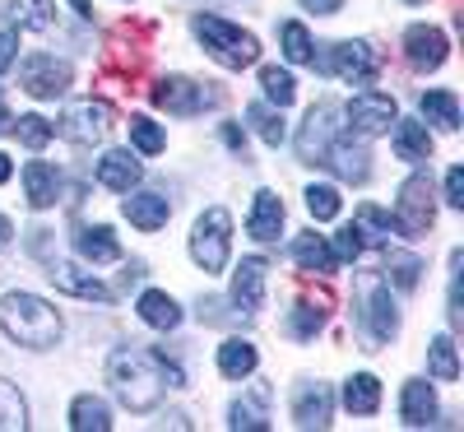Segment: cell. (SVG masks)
Returning <instances> with one entry per match:
<instances>
[{
	"label": "cell",
	"instance_id": "obj_27",
	"mask_svg": "<svg viewBox=\"0 0 464 432\" xmlns=\"http://www.w3.org/2000/svg\"><path fill=\"white\" fill-rule=\"evenodd\" d=\"M293 260H297L302 270H312V274H334V270H339L334 251L325 247V238H316V232H302V238L293 242Z\"/></svg>",
	"mask_w": 464,
	"mask_h": 432
},
{
	"label": "cell",
	"instance_id": "obj_33",
	"mask_svg": "<svg viewBox=\"0 0 464 432\" xmlns=\"http://www.w3.org/2000/svg\"><path fill=\"white\" fill-rule=\"evenodd\" d=\"M70 427L74 432H107L111 427V414H107V405L98 396H80V400L70 405Z\"/></svg>",
	"mask_w": 464,
	"mask_h": 432
},
{
	"label": "cell",
	"instance_id": "obj_25",
	"mask_svg": "<svg viewBox=\"0 0 464 432\" xmlns=\"http://www.w3.org/2000/svg\"><path fill=\"white\" fill-rule=\"evenodd\" d=\"M140 321L153 326V330H177L181 326V307H177V298L149 289V293H140Z\"/></svg>",
	"mask_w": 464,
	"mask_h": 432
},
{
	"label": "cell",
	"instance_id": "obj_29",
	"mask_svg": "<svg viewBox=\"0 0 464 432\" xmlns=\"http://www.w3.org/2000/svg\"><path fill=\"white\" fill-rule=\"evenodd\" d=\"M353 232H358V242L367 247H381V242H391V232H395V214H385L376 205H358V219H353Z\"/></svg>",
	"mask_w": 464,
	"mask_h": 432
},
{
	"label": "cell",
	"instance_id": "obj_40",
	"mask_svg": "<svg viewBox=\"0 0 464 432\" xmlns=\"http://www.w3.org/2000/svg\"><path fill=\"white\" fill-rule=\"evenodd\" d=\"M321 326H325V298H321V302H297V307H293L288 330H293L297 339H312Z\"/></svg>",
	"mask_w": 464,
	"mask_h": 432
},
{
	"label": "cell",
	"instance_id": "obj_24",
	"mask_svg": "<svg viewBox=\"0 0 464 432\" xmlns=\"http://www.w3.org/2000/svg\"><path fill=\"white\" fill-rule=\"evenodd\" d=\"M74 251H80L84 260H93V265H107V260L121 256V242L111 238V228L93 223V228H80V232H74Z\"/></svg>",
	"mask_w": 464,
	"mask_h": 432
},
{
	"label": "cell",
	"instance_id": "obj_1",
	"mask_svg": "<svg viewBox=\"0 0 464 432\" xmlns=\"http://www.w3.org/2000/svg\"><path fill=\"white\" fill-rule=\"evenodd\" d=\"M107 381L116 390V400H121L126 409L144 414V409H159L163 400V390H181L186 377L177 363H168L159 349H121V353H111V363H107Z\"/></svg>",
	"mask_w": 464,
	"mask_h": 432
},
{
	"label": "cell",
	"instance_id": "obj_14",
	"mask_svg": "<svg viewBox=\"0 0 464 432\" xmlns=\"http://www.w3.org/2000/svg\"><path fill=\"white\" fill-rule=\"evenodd\" d=\"M395 98H385V93H358L353 103H348V122H353L358 135H381V131H391L395 126Z\"/></svg>",
	"mask_w": 464,
	"mask_h": 432
},
{
	"label": "cell",
	"instance_id": "obj_45",
	"mask_svg": "<svg viewBox=\"0 0 464 432\" xmlns=\"http://www.w3.org/2000/svg\"><path fill=\"white\" fill-rule=\"evenodd\" d=\"M358 251H362V242H358V232H353V223H348L339 238H334V260L343 265V260H358Z\"/></svg>",
	"mask_w": 464,
	"mask_h": 432
},
{
	"label": "cell",
	"instance_id": "obj_8",
	"mask_svg": "<svg viewBox=\"0 0 464 432\" xmlns=\"http://www.w3.org/2000/svg\"><path fill=\"white\" fill-rule=\"evenodd\" d=\"M321 65L334 74V80H343V84H367L372 74L381 70V52L372 43H334Z\"/></svg>",
	"mask_w": 464,
	"mask_h": 432
},
{
	"label": "cell",
	"instance_id": "obj_7",
	"mask_svg": "<svg viewBox=\"0 0 464 432\" xmlns=\"http://www.w3.org/2000/svg\"><path fill=\"white\" fill-rule=\"evenodd\" d=\"M339 107L334 103H316L312 112H306V122H302V131H297V159L302 163H325V149H330V140L339 135Z\"/></svg>",
	"mask_w": 464,
	"mask_h": 432
},
{
	"label": "cell",
	"instance_id": "obj_51",
	"mask_svg": "<svg viewBox=\"0 0 464 432\" xmlns=\"http://www.w3.org/2000/svg\"><path fill=\"white\" fill-rule=\"evenodd\" d=\"M10 126H14V116H10V112H5V98H0V135H5V131H10Z\"/></svg>",
	"mask_w": 464,
	"mask_h": 432
},
{
	"label": "cell",
	"instance_id": "obj_18",
	"mask_svg": "<svg viewBox=\"0 0 464 432\" xmlns=\"http://www.w3.org/2000/svg\"><path fill=\"white\" fill-rule=\"evenodd\" d=\"M126 219L140 228V232H159L168 219H172V205H168V195H159V191H126Z\"/></svg>",
	"mask_w": 464,
	"mask_h": 432
},
{
	"label": "cell",
	"instance_id": "obj_28",
	"mask_svg": "<svg viewBox=\"0 0 464 432\" xmlns=\"http://www.w3.org/2000/svg\"><path fill=\"white\" fill-rule=\"evenodd\" d=\"M227 427H256V432H265L269 427V386H256L246 400H237L232 405V418H227Z\"/></svg>",
	"mask_w": 464,
	"mask_h": 432
},
{
	"label": "cell",
	"instance_id": "obj_30",
	"mask_svg": "<svg viewBox=\"0 0 464 432\" xmlns=\"http://www.w3.org/2000/svg\"><path fill=\"white\" fill-rule=\"evenodd\" d=\"M343 405H348V414H376V409H381V381H376L372 372L348 377V386H343Z\"/></svg>",
	"mask_w": 464,
	"mask_h": 432
},
{
	"label": "cell",
	"instance_id": "obj_44",
	"mask_svg": "<svg viewBox=\"0 0 464 432\" xmlns=\"http://www.w3.org/2000/svg\"><path fill=\"white\" fill-rule=\"evenodd\" d=\"M446 205L450 210H464V168L459 163L446 168Z\"/></svg>",
	"mask_w": 464,
	"mask_h": 432
},
{
	"label": "cell",
	"instance_id": "obj_53",
	"mask_svg": "<svg viewBox=\"0 0 464 432\" xmlns=\"http://www.w3.org/2000/svg\"><path fill=\"white\" fill-rule=\"evenodd\" d=\"M409 5H418V0H409Z\"/></svg>",
	"mask_w": 464,
	"mask_h": 432
},
{
	"label": "cell",
	"instance_id": "obj_23",
	"mask_svg": "<svg viewBox=\"0 0 464 432\" xmlns=\"http://www.w3.org/2000/svg\"><path fill=\"white\" fill-rule=\"evenodd\" d=\"M395 159H404V163L432 159V131L422 122H400L395 116Z\"/></svg>",
	"mask_w": 464,
	"mask_h": 432
},
{
	"label": "cell",
	"instance_id": "obj_15",
	"mask_svg": "<svg viewBox=\"0 0 464 432\" xmlns=\"http://www.w3.org/2000/svg\"><path fill=\"white\" fill-rule=\"evenodd\" d=\"M330 414H334V390L325 381H302L293 396L297 427H330Z\"/></svg>",
	"mask_w": 464,
	"mask_h": 432
},
{
	"label": "cell",
	"instance_id": "obj_43",
	"mask_svg": "<svg viewBox=\"0 0 464 432\" xmlns=\"http://www.w3.org/2000/svg\"><path fill=\"white\" fill-rule=\"evenodd\" d=\"M306 210H312V219H339V191L334 186H306Z\"/></svg>",
	"mask_w": 464,
	"mask_h": 432
},
{
	"label": "cell",
	"instance_id": "obj_11",
	"mask_svg": "<svg viewBox=\"0 0 464 432\" xmlns=\"http://www.w3.org/2000/svg\"><path fill=\"white\" fill-rule=\"evenodd\" d=\"M19 84H24L33 98H61V93L70 89V65L56 61V56H47V52H37V56L24 61Z\"/></svg>",
	"mask_w": 464,
	"mask_h": 432
},
{
	"label": "cell",
	"instance_id": "obj_10",
	"mask_svg": "<svg viewBox=\"0 0 464 432\" xmlns=\"http://www.w3.org/2000/svg\"><path fill=\"white\" fill-rule=\"evenodd\" d=\"M70 144H102L107 131H111V107L107 103H74L65 116H61V126H56Z\"/></svg>",
	"mask_w": 464,
	"mask_h": 432
},
{
	"label": "cell",
	"instance_id": "obj_50",
	"mask_svg": "<svg viewBox=\"0 0 464 432\" xmlns=\"http://www.w3.org/2000/svg\"><path fill=\"white\" fill-rule=\"evenodd\" d=\"M10 172H14V163H10V153H0V186L10 182Z\"/></svg>",
	"mask_w": 464,
	"mask_h": 432
},
{
	"label": "cell",
	"instance_id": "obj_37",
	"mask_svg": "<svg viewBox=\"0 0 464 432\" xmlns=\"http://www.w3.org/2000/svg\"><path fill=\"white\" fill-rule=\"evenodd\" d=\"M260 84H265V98L275 103V107H288L297 98V80H293L288 70H279V65H265L260 70Z\"/></svg>",
	"mask_w": 464,
	"mask_h": 432
},
{
	"label": "cell",
	"instance_id": "obj_31",
	"mask_svg": "<svg viewBox=\"0 0 464 432\" xmlns=\"http://www.w3.org/2000/svg\"><path fill=\"white\" fill-rule=\"evenodd\" d=\"M422 116H428L432 126H441V131H459V98L450 93V89H432V93H422Z\"/></svg>",
	"mask_w": 464,
	"mask_h": 432
},
{
	"label": "cell",
	"instance_id": "obj_39",
	"mask_svg": "<svg viewBox=\"0 0 464 432\" xmlns=\"http://www.w3.org/2000/svg\"><path fill=\"white\" fill-rule=\"evenodd\" d=\"M279 37H284V56H288L293 65H316L312 37H306V28H302V24H284V28H279Z\"/></svg>",
	"mask_w": 464,
	"mask_h": 432
},
{
	"label": "cell",
	"instance_id": "obj_19",
	"mask_svg": "<svg viewBox=\"0 0 464 432\" xmlns=\"http://www.w3.org/2000/svg\"><path fill=\"white\" fill-rule=\"evenodd\" d=\"M246 232H251L256 242H279V232H284V201H279L275 191H256Z\"/></svg>",
	"mask_w": 464,
	"mask_h": 432
},
{
	"label": "cell",
	"instance_id": "obj_9",
	"mask_svg": "<svg viewBox=\"0 0 464 432\" xmlns=\"http://www.w3.org/2000/svg\"><path fill=\"white\" fill-rule=\"evenodd\" d=\"M153 103H159L163 112H172V116H196V112L214 107L218 93H205V84L186 80V74H168V80L153 84Z\"/></svg>",
	"mask_w": 464,
	"mask_h": 432
},
{
	"label": "cell",
	"instance_id": "obj_52",
	"mask_svg": "<svg viewBox=\"0 0 464 432\" xmlns=\"http://www.w3.org/2000/svg\"><path fill=\"white\" fill-rule=\"evenodd\" d=\"M70 5H74V15H84V19L93 15V5H89V0H70Z\"/></svg>",
	"mask_w": 464,
	"mask_h": 432
},
{
	"label": "cell",
	"instance_id": "obj_35",
	"mask_svg": "<svg viewBox=\"0 0 464 432\" xmlns=\"http://www.w3.org/2000/svg\"><path fill=\"white\" fill-rule=\"evenodd\" d=\"M10 131L19 135V144H24V149H47V140L56 135V126L47 122V116H37V112L14 116V126H10Z\"/></svg>",
	"mask_w": 464,
	"mask_h": 432
},
{
	"label": "cell",
	"instance_id": "obj_2",
	"mask_svg": "<svg viewBox=\"0 0 464 432\" xmlns=\"http://www.w3.org/2000/svg\"><path fill=\"white\" fill-rule=\"evenodd\" d=\"M0 330L24 349H52L61 339V317L37 293H5L0 298Z\"/></svg>",
	"mask_w": 464,
	"mask_h": 432
},
{
	"label": "cell",
	"instance_id": "obj_48",
	"mask_svg": "<svg viewBox=\"0 0 464 432\" xmlns=\"http://www.w3.org/2000/svg\"><path fill=\"white\" fill-rule=\"evenodd\" d=\"M10 238H14V223H10L5 214H0V251H5V247H10Z\"/></svg>",
	"mask_w": 464,
	"mask_h": 432
},
{
	"label": "cell",
	"instance_id": "obj_46",
	"mask_svg": "<svg viewBox=\"0 0 464 432\" xmlns=\"http://www.w3.org/2000/svg\"><path fill=\"white\" fill-rule=\"evenodd\" d=\"M19 56V33L14 28H5V33H0V74H5L10 70V61Z\"/></svg>",
	"mask_w": 464,
	"mask_h": 432
},
{
	"label": "cell",
	"instance_id": "obj_42",
	"mask_svg": "<svg viewBox=\"0 0 464 432\" xmlns=\"http://www.w3.org/2000/svg\"><path fill=\"white\" fill-rule=\"evenodd\" d=\"M24 423H28L24 396H19L10 381H0V427H24Z\"/></svg>",
	"mask_w": 464,
	"mask_h": 432
},
{
	"label": "cell",
	"instance_id": "obj_6",
	"mask_svg": "<svg viewBox=\"0 0 464 432\" xmlns=\"http://www.w3.org/2000/svg\"><path fill=\"white\" fill-rule=\"evenodd\" d=\"M227 251H232V214L227 210H205L196 219V232H190V256L205 274H218L227 265Z\"/></svg>",
	"mask_w": 464,
	"mask_h": 432
},
{
	"label": "cell",
	"instance_id": "obj_47",
	"mask_svg": "<svg viewBox=\"0 0 464 432\" xmlns=\"http://www.w3.org/2000/svg\"><path fill=\"white\" fill-rule=\"evenodd\" d=\"M302 5L312 10V15H339V10H343V0H302Z\"/></svg>",
	"mask_w": 464,
	"mask_h": 432
},
{
	"label": "cell",
	"instance_id": "obj_32",
	"mask_svg": "<svg viewBox=\"0 0 464 432\" xmlns=\"http://www.w3.org/2000/svg\"><path fill=\"white\" fill-rule=\"evenodd\" d=\"M428 377L432 381H459V353H455L450 335L432 339V349H428Z\"/></svg>",
	"mask_w": 464,
	"mask_h": 432
},
{
	"label": "cell",
	"instance_id": "obj_16",
	"mask_svg": "<svg viewBox=\"0 0 464 432\" xmlns=\"http://www.w3.org/2000/svg\"><path fill=\"white\" fill-rule=\"evenodd\" d=\"M325 163H330L343 182H358V186L372 177V153H367V144L348 140V135H334V140H330V149H325Z\"/></svg>",
	"mask_w": 464,
	"mask_h": 432
},
{
	"label": "cell",
	"instance_id": "obj_26",
	"mask_svg": "<svg viewBox=\"0 0 464 432\" xmlns=\"http://www.w3.org/2000/svg\"><path fill=\"white\" fill-rule=\"evenodd\" d=\"M256 344L251 339H227V344H218V372L227 377V381H242V377H251L256 372Z\"/></svg>",
	"mask_w": 464,
	"mask_h": 432
},
{
	"label": "cell",
	"instance_id": "obj_13",
	"mask_svg": "<svg viewBox=\"0 0 464 432\" xmlns=\"http://www.w3.org/2000/svg\"><path fill=\"white\" fill-rule=\"evenodd\" d=\"M265 274H269V260L265 256H246L232 274V307L242 311V317H256L260 302H265Z\"/></svg>",
	"mask_w": 464,
	"mask_h": 432
},
{
	"label": "cell",
	"instance_id": "obj_17",
	"mask_svg": "<svg viewBox=\"0 0 464 432\" xmlns=\"http://www.w3.org/2000/svg\"><path fill=\"white\" fill-rule=\"evenodd\" d=\"M52 284L70 298H84V302H111V289L98 280L93 270H80V265H52Z\"/></svg>",
	"mask_w": 464,
	"mask_h": 432
},
{
	"label": "cell",
	"instance_id": "obj_4",
	"mask_svg": "<svg viewBox=\"0 0 464 432\" xmlns=\"http://www.w3.org/2000/svg\"><path fill=\"white\" fill-rule=\"evenodd\" d=\"M358 321H362L367 349H381L400 335V311L391 302V284L381 274H362L358 280Z\"/></svg>",
	"mask_w": 464,
	"mask_h": 432
},
{
	"label": "cell",
	"instance_id": "obj_20",
	"mask_svg": "<svg viewBox=\"0 0 464 432\" xmlns=\"http://www.w3.org/2000/svg\"><path fill=\"white\" fill-rule=\"evenodd\" d=\"M437 390L428 381H404V396H400V418L409 427H432L437 423Z\"/></svg>",
	"mask_w": 464,
	"mask_h": 432
},
{
	"label": "cell",
	"instance_id": "obj_21",
	"mask_svg": "<svg viewBox=\"0 0 464 432\" xmlns=\"http://www.w3.org/2000/svg\"><path fill=\"white\" fill-rule=\"evenodd\" d=\"M140 177H144V168H140V159H130L126 149H111V153L98 159V182L107 191H130Z\"/></svg>",
	"mask_w": 464,
	"mask_h": 432
},
{
	"label": "cell",
	"instance_id": "obj_41",
	"mask_svg": "<svg viewBox=\"0 0 464 432\" xmlns=\"http://www.w3.org/2000/svg\"><path fill=\"white\" fill-rule=\"evenodd\" d=\"M130 140H135L140 153H163V144H168L163 126L149 122V116H130Z\"/></svg>",
	"mask_w": 464,
	"mask_h": 432
},
{
	"label": "cell",
	"instance_id": "obj_5",
	"mask_svg": "<svg viewBox=\"0 0 464 432\" xmlns=\"http://www.w3.org/2000/svg\"><path fill=\"white\" fill-rule=\"evenodd\" d=\"M432 177L428 172H413L404 186H400V205H395V232L409 242L428 238L432 232V219H437V201H432Z\"/></svg>",
	"mask_w": 464,
	"mask_h": 432
},
{
	"label": "cell",
	"instance_id": "obj_22",
	"mask_svg": "<svg viewBox=\"0 0 464 432\" xmlns=\"http://www.w3.org/2000/svg\"><path fill=\"white\" fill-rule=\"evenodd\" d=\"M24 191H28L33 210H47V205H56V195H61V172L52 163H28L24 168Z\"/></svg>",
	"mask_w": 464,
	"mask_h": 432
},
{
	"label": "cell",
	"instance_id": "obj_38",
	"mask_svg": "<svg viewBox=\"0 0 464 432\" xmlns=\"http://www.w3.org/2000/svg\"><path fill=\"white\" fill-rule=\"evenodd\" d=\"M52 10H56L52 0H14V10H10V15H14V24H19V28L47 33V28H52Z\"/></svg>",
	"mask_w": 464,
	"mask_h": 432
},
{
	"label": "cell",
	"instance_id": "obj_3",
	"mask_svg": "<svg viewBox=\"0 0 464 432\" xmlns=\"http://www.w3.org/2000/svg\"><path fill=\"white\" fill-rule=\"evenodd\" d=\"M190 28H196V37L205 43V52L227 65V70H246L260 61V37L237 28V24H227V19H214V15H196L190 19Z\"/></svg>",
	"mask_w": 464,
	"mask_h": 432
},
{
	"label": "cell",
	"instance_id": "obj_12",
	"mask_svg": "<svg viewBox=\"0 0 464 432\" xmlns=\"http://www.w3.org/2000/svg\"><path fill=\"white\" fill-rule=\"evenodd\" d=\"M404 56H409V65L413 70H441L446 65V56H450V43H446V33L441 28H432V24H413L409 33H404Z\"/></svg>",
	"mask_w": 464,
	"mask_h": 432
},
{
	"label": "cell",
	"instance_id": "obj_34",
	"mask_svg": "<svg viewBox=\"0 0 464 432\" xmlns=\"http://www.w3.org/2000/svg\"><path fill=\"white\" fill-rule=\"evenodd\" d=\"M246 122L256 126V135L265 140V144H284V135H288V126H284V116H279V107H265V103H251L246 107Z\"/></svg>",
	"mask_w": 464,
	"mask_h": 432
},
{
	"label": "cell",
	"instance_id": "obj_49",
	"mask_svg": "<svg viewBox=\"0 0 464 432\" xmlns=\"http://www.w3.org/2000/svg\"><path fill=\"white\" fill-rule=\"evenodd\" d=\"M223 140H227V144H232V149H242V144H246V140H242V131H237V126H223Z\"/></svg>",
	"mask_w": 464,
	"mask_h": 432
},
{
	"label": "cell",
	"instance_id": "obj_36",
	"mask_svg": "<svg viewBox=\"0 0 464 432\" xmlns=\"http://www.w3.org/2000/svg\"><path fill=\"white\" fill-rule=\"evenodd\" d=\"M385 274H391V284L395 289H418V280H422V260L418 256H409V251H391L385 256Z\"/></svg>",
	"mask_w": 464,
	"mask_h": 432
}]
</instances>
